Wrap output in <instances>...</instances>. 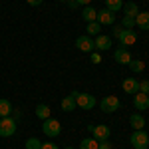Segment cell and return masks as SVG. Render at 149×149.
I'll use <instances>...</instances> for the list:
<instances>
[{
	"label": "cell",
	"instance_id": "1",
	"mask_svg": "<svg viewBox=\"0 0 149 149\" xmlns=\"http://www.w3.org/2000/svg\"><path fill=\"white\" fill-rule=\"evenodd\" d=\"M129 141H131V147L133 149H147L149 147V135H147L145 129L133 131L131 137H129Z\"/></svg>",
	"mask_w": 149,
	"mask_h": 149
},
{
	"label": "cell",
	"instance_id": "2",
	"mask_svg": "<svg viewBox=\"0 0 149 149\" xmlns=\"http://www.w3.org/2000/svg\"><path fill=\"white\" fill-rule=\"evenodd\" d=\"M16 119L14 117H0V137H12L16 133Z\"/></svg>",
	"mask_w": 149,
	"mask_h": 149
},
{
	"label": "cell",
	"instance_id": "3",
	"mask_svg": "<svg viewBox=\"0 0 149 149\" xmlns=\"http://www.w3.org/2000/svg\"><path fill=\"white\" fill-rule=\"evenodd\" d=\"M42 131L46 133L48 137H58L62 133V123L58 119H54V117H48V119H44V123H42Z\"/></svg>",
	"mask_w": 149,
	"mask_h": 149
},
{
	"label": "cell",
	"instance_id": "4",
	"mask_svg": "<svg viewBox=\"0 0 149 149\" xmlns=\"http://www.w3.org/2000/svg\"><path fill=\"white\" fill-rule=\"evenodd\" d=\"M119 97L117 95H107V97H103L102 102H100V109H102L103 113H113L119 109Z\"/></svg>",
	"mask_w": 149,
	"mask_h": 149
},
{
	"label": "cell",
	"instance_id": "5",
	"mask_svg": "<svg viewBox=\"0 0 149 149\" xmlns=\"http://www.w3.org/2000/svg\"><path fill=\"white\" fill-rule=\"evenodd\" d=\"M76 95V105L81 107V109H92L95 107V97L92 93H80V92H74Z\"/></svg>",
	"mask_w": 149,
	"mask_h": 149
},
{
	"label": "cell",
	"instance_id": "6",
	"mask_svg": "<svg viewBox=\"0 0 149 149\" xmlns=\"http://www.w3.org/2000/svg\"><path fill=\"white\" fill-rule=\"evenodd\" d=\"M117 40H119V44H121V48H129V46H133V44L137 42V34H135V30H129V28H123Z\"/></svg>",
	"mask_w": 149,
	"mask_h": 149
},
{
	"label": "cell",
	"instance_id": "7",
	"mask_svg": "<svg viewBox=\"0 0 149 149\" xmlns=\"http://www.w3.org/2000/svg\"><path fill=\"white\" fill-rule=\"evenodd\" d=\"M76 48H78L80 52H90V54H92L93 50H95V42H93L92 36H80V38L76 40Z\"/></svg>",
	"mask_w": 149,
	"mask_h": 149
},
{
	"label": "cell",
	"instance_id": "8",
	"mask_svg": "<svg viewBox=\"0 0 149 149\" xmlns=\"http://www.w3.org/2000/svg\"><path fill=\"white\" fill-rule=\"evenodd\" d=\"M133 105H135V109L137 111H145V109H149V95L147 93H133Z\"/></svg>",
	"mask_w": 149,
	"mask_h": 149
},
{
	"label": "cell",
	"instance_id": "9",
	"mask_svg": "<svg viewBox=\"0 0 149 149\" xmlns=\"http://www.w3.org/2000/svg\"><path fill=\"white\" fill-rule=\"evenodd\" d=\"M97 22L102 26H111L115 22V14L107 8H102V10H97Z\"/></svg>",
	"mask_w": 149,
	"mask_h": 149
},
{
	"label": "cell",
	"instance_id": "10",
	"mask_svg": "<svg viewBox=\"0 0 149 149\" xmlns=\"http://www.w3.org/2000/svg\"><path fill=\"white\" fill-rule=\"evenodd\" d=\"M109 135H111V129L107 125H93L92 129V137L93 139H97V141H103V139H109Z\"/></svg>",
	"mask_w": 149,
	"mask_h": 149
},
{
	"label": "cell",
	"instance_id": "11",
	"mask_svg": "<svg viewBox=\"0 0 149 149\" xmlns=\"http://www.w3.org/2000/svg\"><path fill=\"white\" fill-rule=\"evenodd\" d=\"M113 60L117 62V64H121V66H127V64L131 62V54L127 52V48H121V46H119L113 52Z\"/></svg>",
	"mask_w": 149,
	"mask_h": 149
},
{
	"label": "cell",
	"instance_id": "12",
	"mask_svg": "<svg viewBox=\"0 0 149 149\" xmlns=\"http://www.w3.org/2000/svg\"><path fill=\"white\" fill-rule=\"evenodd\" d=\"M93 42H95V50H109V48H111V36H95V40H93Z\"/></svg>",
	"mask_w": 149,
	"mask_h": 149
},
{
	"label": "cell",
	"instance_id": "13",
	"mask_svg": "<svg viewBox=\"0 0 149 149\" xmlns=\"http://www.w3.org/2000/svg\"><path fill=\"white\" fill-rule=\"evenodd\" d=\"M123 92L125 93H137L139 92V81L135 80V78H127V80H123Z\"/></svg>",
	"mask_w": 149,
	"mask_h": 149
},
{
	"label": "cell",
	"instance_id": "14",
	"mask_svg": "<svg viewBox=\"0 0 149 149\" xmlns=\"http://www.w3.org/2000/svg\"><path fill=\"white\" fill-rule=\"evenodd\" d=\"M76 107H78V105H76V95H74V92H72L70 95H66V97L62 100V109L70 113V111H74Z\"/></svg>",
	"mask_w": 149,
	"mask_h": 149
},
{
	"label": "cell",
	"instance_id": "15",
	"mask_svg": "<svg viewBox=\"0 0 149 149\" xmlns=\"http://www.w3.org/2000/svg\"><path fill=\"white\" fill-rule=\"evenodd\" d=\"M135 26L137 28H143V30H149V12H141L135 16Z\"/></svg>",
	"mask_w": 149,
	"mask_h": 149
},
{
	"label": "cell",
	"instance_id": "16",
	"mask_svg": "<svg viewBox=\"0 0 149 149\" xmlns=\"http://www.w3.org/2000/svg\"><path fill=\"white\" fill-rule=\"evenodd\" d=\"M81 18H84L86 22H95V20H97V10L92 8V6H84V10H81Z\"/></svg>",
	"mask_w": 149,
	"mask_h": 149
},
{
	"label": "cell",
	"instance_id": "17",
	"mask_svg": "<svg viewBox=\"0 0 149 149\" xmlns=\"http://www.w3.org/2000/svg\"><path fill=\"white\" fill-rule=\"evenodd\" d=\"M129 123H131V127H133L135 131L145 129V119H143V115H139V113H133V115H131V117H129Z\"/></svg>",
	"mask_w": 149,
	"mask_h": 149
},
{
	"label": "cell",
	"instance_id": "18",
	"mask_svg": "<svg viewBox=\"0 0 149 149\" xmlns=\"http://www.w3.org/2000/svg\"><path fill=\"white\" fill-rule=\"evenodd\" d=\"M50 113H52V111H50V107H48L46 103H40V105H36V115H38L42 121H44V119H48V117H50Z\"/></svg>",
	"mask_w": 149,
	"mask_h": 149
},
{
	"label": "cell",
	"instance_id": "19",
	"mask_svg": "<svg viewBox=\"0 0 149 149\" xmlns=\"http://www.w3.org/2000/svg\"><path fill=\"white\" fill-rule=\"evenodd\" d=\"M86 30H88V36H100V32H102V24L97 22H88V26H86Z\"/></svg>",
	"mask_w": 149,
	"mask_h": 149
},
{
	"label": "cell",
	"instance_id": "20",
	"mask_svg": "<svg viewBox=\"0 0 149 149\" xmlns=\"http://www.w3.org/2000/svg\"><path fill=\"white\" fill-rule=\"evenodd\" d=\"M12 113V103L8 100H0V117H8Z\"/></svg>",
	"mask_w": 149,
	"mask_h": 149
},
{
	"label": "cell",
	"instance_id": "21",
	"mask_svg": "<svg viewBox=\"0 0 149 149\" xmlns=\"http://www.w3.org/2000/svg\"><path fill=\"white\" fill-rule=\"evenodd\" d=\"M127 66H129V70H131L133 74H139V72H143V70H145V64H143V60H131Z\"/></svg>",
	"mask_w": 149,
	"mask_h": 149
},
{
	"label": "cell",
	"instance_id": "22",
	"mask_svg": "<svg viewBox=\"0 0 149 149\" xmlns=\"http://www.w3.org/2000/svg\"><path fill=\"white\" fill-rule=\"evenodd\" d=\"M123 8H125V14H123V16H131V18H135V16L139 14V8H137L135 2H127Z\"/></svg>",
	"mask_w": 149,
	"mask_h": 149
},
{
	"label": "cell",
	"instance_id": "23",
	"mask_svg": "<svg viewBox=\"0 0 149 149\" xmlns=\"http://www.w3.org/2000/svg\"><path fill=\"white\" fill-rule=\"evenodd\" d=\"M105 8L111 10V12H117V10L123 8V2L121 0H105Z\"/></svg>",
	"mask_w": 149,
	"mask_h": 149
},
{
	"label": "cell",
	"instance_id": "24",
	"mask_svg": "<svg viewBox=\"0 0 149 149\" xmlns=\"http://www.w3.org/2000/svg\"><path fill=\"white\" fill-rule=\"evenodd\" d=\"M80 149H97V139L88 137V139H81Z\"/></svg>",
	"mask_w": 149,
	"mask_h": 149
},
{
	"label": "cell",
	"instance_id": "25",
	"mask_svg": "<svg viewBox=\"0 0 149 149\" xmlns=\"http://www.w3.org/2000/svg\"><path fill=\"white\" fill-rule=\"evenodd\" d=\"M26 149H42V141H40L38 137L26 139Z\"/></svg>",
	"mask_w": 149,
	"mask_h": 149
},
{
	"label": "cell",
	"instance_id": "26",
	"mask_svg": "<svg viewBox=\"0 0 149 149\" xmlns=\"http://www.w3.org/2000/svg\"><path fill=\"white\" fill-rule=\"evenodd\" d=\"M121 26L131 30V28L135 26V18H131V16H123V20H121Z\"/></svg>",
	"mask_w": 149,
	"mask_h": 149
},
{
	"label": "cell",
	"instance_id": "27",
	"mask_svg": "<svg viewBox=\"0 0 149 149\" xmlns=\"http://www.w3.org/2000/svg\"><path fill=\"white\" fill-rule=\"evenodd\" d=\"M139 92H141V93H147V95H149V80L139 81Z\"/></svg>",
	"mask_w": 149,
	"mask_h": 149
},
{
	"label": "cell",
	"instance_id": "28",
	"mask_svg": "<svg viewBox=\"0 0 149 149\" xmlns=\"http://www.w3.org/2000/svg\"><path fill=\"white\" fill-rule=\"evenodd\" d=\"M97 149H113L109 139H103V141H97Z\"/></svg>",
	"mask_w": 149,
	"mask_h": 149
},
{
	"label": "cell",
	"instance_id": "29",
	"mask_svg": "<svg viewBox=\"0 0 149 149\" xmlns=\"http://www.w3.org/2000/svg\"><path fill=\"white\" fill-rule=\"evenodd\" d=\"M90 60H92L93 64H102V56H100V54H97L95 50L92 52V58H90Z\"/></svg>",
	"mask_w": 149,
	"mask_h": 149
},
{
	"label": "cell",
	"instance_id": "30",
	"mask_svg": "<svg viewBox=\"0 0 149 149\" xmlns=\"http://www.w3.org/2000/svg\"><path fill=\"white\" fill-rule=\"evenodd\" d=\"M121 30H123V26H113V30H111V34H113L115 38H119V34H121Z\"/></svg>",
	"mask_w": 149,
	"mask_h": 149
},
{
	"label": "cell",
	"instance_id": "31",
	"mask_svg": "<svg viewBox=\"0 0 149 149\" xmlns=\"http://www.w3.org/2000/svg\"><path fill=\"white\" fill-rule=\"evenodd\" d=\"M42 149H60L56 143H42Z\"/></svg>",
	"mask_w": 149,
	"mask_h": 149
},
{
	"label": "cell",
	"instance_id": "32",
	"mask_svg": "<svg viewBox=\"0 0 149 149\" xmlns=\"http://www.w3.org/2000/svg\"><path fill=\"white\" fill-rule=\"evenodd\" d=\"M68 6H70V8H72V10H76V8H80L76 0H70V2H68Z\"/></svg>",
	"mask_w": 149,
	"mask_h": 149
},
{
	"label": "cell",
	"instance_id": "33",
	"mask_svg": "<svg viewBox=\"0 0 149 149\" xmlns=\"http://www.w3.org/2000/svg\"><path fill=\"white\" fill-rule=\"evenodd\" d=\"M26 2H28L30 6H40V4H42V0H26Z\"/></svg>",
	"mask_w": 149,
	"mask_h": 149
},
{
	"label": "cell",
	"instance_id": "34",
	"mask_svg": "<svg viewBox=\"0 0 149 149\" xmlns=\"http://www.w3.org/2000/svg\"><path fill=\"white\" fill-rule=\"evenodd\" d=\"M76 2H78V6H90L92 0H76Z\"/></svg>",
	"mask_w": 149,
	"mask_h": 149
},
{
	"label": "cell",
	"instance_id": "35",
	"mask_svg": "<svg viewBox=\"0 0 149 149\" xmlns=\"http://www.w3.org/2000/svg\"><path fill=\"white\" fill-rule=\"evenodd\" d=\"M60 2H70V0H60Z\"/></svg>",
	"mask_w": 149,
	"mask_h": 149
},
{
	"label": "cell",
	"instance_id": "36",
	"mask_svg": "<svg viewBox=\"0 0 149 149\" xmlns=\"http://www.w3.org/2000/svg\"><path fill=\"white\" fill-rule=\"evenodd\" d=\"M66 149H74V147H66Z\"/></svg>",
	"mask_w": 149,
	"mask_h": 149
}]
</instances>
